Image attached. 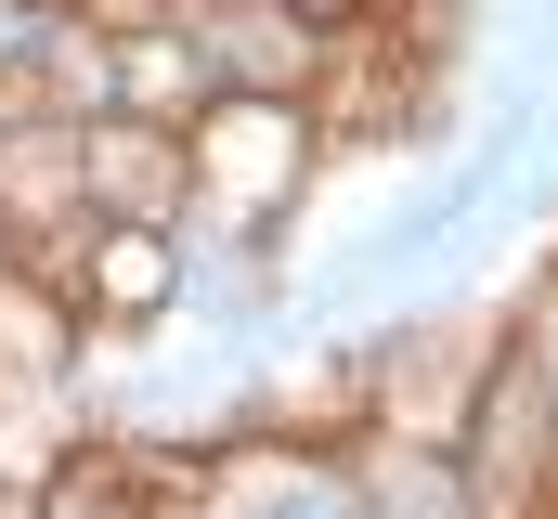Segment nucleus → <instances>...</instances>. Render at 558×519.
<instances>
[{
    "label": "nucleus",
    "mask_w": 558,
    "mask_h": 519,
    "mask_svg": "<svg viewBox=\"0 0 558 519\" xmlns=\"http://www.w3.org/2000/svg\"><path fill=\"white\" fill-rule=\"evenodd\" d=\"M260 468H274V481H247L234 519H364L351 468H312V455H260Z\"/></svg>",
    "instance_id": "nucleus-4"
},
{
    "label": "nucleus",
    "mask_w": 558,
    "mask_h": 519,
    "mask_svg": "<svg viewBox=\"0 0 558 519\" xmlns=\"http://www.w3.org/2000/svg\"><path fill=\"white\" fill-rule=\"evenodd\" d=\"M195 195H208V169H195V130L182 118H118L78 130V221H131V234H182L195 221Z\"/></svg>",
    "instance_id": "nucleus-1"
},
{
    "label": "nucleus",
    "mask_w": 558,
    "mask_h": 519,
    "mask_svg": "<svg viewBox=\"0 0 558 519\" xmlns=\"http://www.w3.org/2000/svg\"><path fill=\"white\" fill-rule=\"evenodd\" d=\"M39 286H65V312H78V325H118V338H131V325H169V312H182V286H195V273H182V234L78 221L65 260H52Z\"/></svg>",
    "instance_id": "nucleus-2"
},
{
    "label": "nucleus",
    "mask_w": 558,
    "mask_h": 519,
    "mask_svg": "<svg viewBox=\"0 0 558 519\" xmlns=\"http://www.w3.org/2000/svg\"><path fill=\"white\" fill-rule=\"evenodd\" d=\"M26 519H156V481H143V455H118V442H78V455H52L26 481Z\"/></svg>",
    "instance_id": "nucleus-3"
},
{
    "label": "nucleus",
    "mask_w": 558,
    "mask_h": 519,
    "mask_svg": "<svg viewBox=\"0 0 558 519\" xmlns=\"http://www.w3.org/2000/svg\"><path fill=\"white\" fill-rule=\"evenodd\" d=\"M286 26H312V39H351V26H364V0H274Z\"/></svg>",
    "instance_id": "nucleus-5"
}]
</instances>
